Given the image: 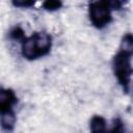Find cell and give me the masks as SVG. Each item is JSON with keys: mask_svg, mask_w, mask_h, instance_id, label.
<instances>
[{"mask_svg": "<svg viewBox=\"0 0 133 133\" xmlns=\"http://www.w3.org/2000/svg\"><path fill=\"white\" fill-rule=\"evenodd\" d=\"M109 133H130L126 124L123 122L122 118L115 117L112 121L111 129H109Z\"/></svg>", "mask_w": 133, "mask_h": 133, "instance_id": "7", "label": "cell"}, {"mask_svg": "<svg viewBox=\"0 0 133 133\" xmlns=\"http://www.w3.org/2000/svg\"><path fill=\"white\" fill-rule=\"evenodd\" d=\"M18 97L11 88H0V115L15 112Z\"/></svg>", "mask_w": 133, "mask_h": 133, "instance_id": "4", "label": "cell"}, {"mask_svg": "<svg viewBox=\"0 0 133 133\" xmlns=\"http://www.w3.org/2000/svg\"><path fill=\"white\" fill-rule=\"evenodd\" d=\"M89 133H109L106 119L102 115H94L89 121Z\"/></svg>", "mask_w": 133, "mask_h": 133, "instance_id": "5", "label": "cell"}, {"mask_svg": "<svg viewBox=\"0 0 133 133\" xmlns=\"http://www.w3.org/2000/svg\"><path fill=\"white\" fill-rule=\"evenodd\" d=\"M63 3L61 1H58V0H48V1H45L42 3V6L45 10L47 11H55V10H58L62 7Z\"/></svg>", "mask_w": 133, "mask_h": 133, "instance_id": "8", "label": "cell"}, {"mask_svg": "<svg viewBox=\"0 0 133 133\" xmlns=\"http://www.w3.org/2000/svg\"><path fill=\"white\" fill-rule=\"evenodd\" d=\"M124 2L113 1H92L88 3V18L90 24L97 29H104L112 22V11L123 8Z\"/></svg>", "mask_w": 133, "mask_h": 133, "instance_id": "3", "label": "cell"}, {"mask_svg": "<svg viewBox=\"0 0 133 133\" xmlns=\"http://www.w3.org/2000/svg\"><path fill=\"white\" fill-rule=\"evenodd\" d=\"M16 123H17L16 112H10L0 115V127L5 132H11L15 129Z\"/></svg>", "mask_w": 133, "mask_h": 133, "instance_id": "6", "label": "cell"}, {"mask_svg": "<svg viewBox=\"0 0 133 133\" xmlns=\"http://www.w3.org/2000/svg\"><path fill=\"white\" fill-rule=\"evenodd\" d=\"M8 34H9V38H10V39H12V41H17V42H20V43L26 37L24 30H23L20 26H16V27H14V28L9 31Z\"/></svg>", "mask_w": 133, "mask_h": 133, "instance_id": "9", "label": "cell"}, {"mask_svg": "<svg viewBox=\"0 0 133 133\" xmlns=\"http://www.w3.org/2000/svg\"><path fill=\"white\" fill-rule=\"evenodd\" d=\"M21 55L24 59L32 61L47 56L53 46V37L46 31H36L26 36L21 43Z\"/></svg>", "mask_w": 133, "mask_h": 133, "instance_id": "2", "label": "cell"}, {"mask_svg": "<svg viewBox=\"0 0 133 133\" xmlns=\"http://www.w3.org/2000/svg\"><path fill=\"white\" fill-rule=\"evenodd\" d=\"M35 1H12V5L16 7H20V8H30L32 6H34Z\"/></svg>", "mask_w": 133, "mask_h": 133, "instance_id": "10", "label": "cell"}, {"mask_svg": "<svg viewBox=\"0 0 133 133\" xmlns=\"http://www.w3.org/2000/svg\"><path fill=\"white\" fill-rule=\"evenodd\" d=\"M132 56H133V36L130 32L122 37L119 48L112 57V72L124 94L128 95L131 90L132 79Z\"/></svg>", "mask_w": 133, "mask_h": 133, "instance_id": "1", "label": "cell"}]
</instances>
